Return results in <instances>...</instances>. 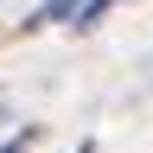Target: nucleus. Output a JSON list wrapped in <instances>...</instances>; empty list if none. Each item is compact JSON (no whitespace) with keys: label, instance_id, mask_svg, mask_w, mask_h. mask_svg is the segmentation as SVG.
Here are the masks:
<instances>
[{"label":"nucleus","instance_id":"f257e3e1","mask_svg":"<svg viewBox=\"0 0 153 153\" xmlns=\"http://www.w3.org/2000/svg\"><path fill=\"white\" fill-rule=\"evenodd\" d=\"M83 0H51V7H38L32 19H26V32H38V26H51V19H64V13H76Z\"/></svg>","mask_w":153,"mask_h":153},{"label":"nucleus","instance_id":"f03ea898","mask_svg":"<svg viewBox=\"0 0 153 153\" xmlns=\"http://www.w3.org/2000/svg\"><path fill=\"white\" fill-rule=\"evenodd\" d=\"M108 7H115V0H83V7H76V26H96Z\"/></svg>","mask_w":153,"mask_h":153}]
</instances>
